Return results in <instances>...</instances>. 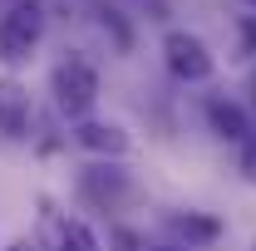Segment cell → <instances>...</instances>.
Masks as SVG:
<instances>
[{
	"label": "cell",
	"mask_w": 256,
	"mask_h": 251,
	"mask_svg": "<svg viewBox=\"0 0 256 251\" xmlns=\"http://www.w3.org/2000/svg\"><path fill=\"white\" fill-rule=\"evenodd\" d=\"M50 94H54V108H60L64 118H89V108L98 104V69L84 54H64L54 64V74H50Z\"/></svg>",
	"instance_id": "1"
},
{
	"label": "cell",
	"mask_w": 256,
	"mask_h": 251,
	"mask_svg": "<svg viewBox=\"0 0 256 251\" xmlns=\"http://www.w3.org/2000/svg\"><path fill=\"white\" fill-rule=\"evenodd\" d=\"M44 40V5L40 0H15L0 15V60L5 64H25Z\"/></svg>",
	"instance_id": "2"
},
{
	"label": "cell",
	"mask_w": 256,
	"mask_h": 251,
	"mask_svg": "<svg viewBox=\"0 0 256 251\" xmlns=\"http://www.w3.org/2000/svg\"><path fill=\"white\" fill-rule=\"evenodd\" d=\"M162 64H168V74L182 79V84H207L212 69H217L212 50H207L192 30H168L162 34Z\"/></svg>",
	"instance_id": "3"
},
{
	"label": "cell",
	"mask_w": 256,
	"mask_h": 251,
	"mask_svg": "<svg viewBox=\"0 0 256 251\" xmlns=\"http://www.w3.org/2000/svg\"><path fill=\"white\" fill-rule=\"evenodd\" d=\"M74 143H79L84 153L104 158V162H118V158H128V148H133L128 128L124 124H104V118H79V124H74Z\"/></svg>",
	"instance_id": "4"
},
{
	"label": "cell",
	"mask_w": 256,
	"mask_h": 251,
	"mask_svg": "<svg viewBox=\"0 0 256 251\" xmlns=\"http://www.w3.org/2000/svg\"><path fill=\"white\" fill-rule=\"evenodd\" d=\"M128 188H133V182H128V172L118 168V162H104V158L89 162V168L79 172V192H84L94 207H108V212L128 197Z\"/></svg>",
	"instance_id": "5"
},
{
	"label": "cell",
	"mask_w": 256,
	"mask_h": 251,
	"mask_svg": "<svg viewBox=\"0 0 256 251\" xmlns=\"http://www.w3.org/2000/svg\"><path fill=\"white\" fill-rule=\"evenodd\" d=\"M34 118L30 89L20 79H0V138H25Z\"/></svg>",
	"instance_id": "6"
},
{
	"label": "cell",
	"mask_w": 256,
	"mask_h": 251,
	"mask_svg": "<svg viewBox=\"0 0 256 251\" xmlns=\"http://www.w3.org/2000/svg\"><path fill=\"white\" fill-rule=\"evenodd\" d=\"M168 232L178 236V246L197 251V246H207V242L222 236V222L207 217V212H172V217H168Z\"/></svg>",
	"instance_id": "7"
},
{
	"label": "cell",
	"mask_w": 256,
	"mask_h": 251,
	"mask_svg": "<svg viewBox=\"0 0 256 251\" xmlns=\"http://www.w3.org/2000/svg\"><path fill=\"white\" fill-rule=\"evenodd\" d=\"M207 124H212V133H217L222 143H242V138L252 133L246 108H242V104H226V98H212V104H207Z\"/></svg>",
	"instance_id": "8"
},
{
	"label": "cell",
	"mask_w": 256,
	"mask_h": 251,
	"mask_svg": "<svg viewBox=\"0 0 256 251\" xmlns=\"http://www.w3.org/2000/svg\"><path fill=\"white\" fill-rule=\"evenodd\" d=\"M54 246H60V251H98V236H94L89 222L64 217L60 226H54Z\"/></svg>",
	"instance_id": "9"
},
{
	"label": "cell",
	"mask_w": 256,
	"mask_h": 251,
	"mask_svg": "<svg viewBox=\"0 0 256 251\" xmlns=\"http://www.w3.org/2000/svg\"><path fill=\"white\" fill-rule=\"evenodd\" d=\"M98 25H104V30L114 34V44H118V50H128V44H133V34H128V25L118 20V10H98Z\"/></svg>",
	"instance_id": "10"
},
{
	"label": "cell",
	"mask_w": 256,
	"mask_h": 251,
	"mask_svg": "<svg viewBox=\"0 0 256 251\" xmlns=\"http://www.w3.org/2000/svg\"><path fill=\"white\" fill-rule=\"evenodd\" d=\"M242 172H246V182H256V128L242 138Z\"/></svg>",
	"instance_id": "11"
},
{
	"label": "cell",
	"mask_w": 256,
	"mask_h": 251,
	"mask_svg": "<svg viewBox=\"0 0 256 251\" xmlns=\"http://www.w3.org/2000/svg\"><path fill=\"white\" fill-rule=\"evenodd\" d=\"M148 251H188V246H178V242H158V246H148Z\"/></svg>",
	"instance_id": "12"
},
{
	"label": "cell",
	"mask_w": 256,
	"mask_h": 251,
	"mask_svg": "<svg viewBox=\"0 0 256 251\" xmlns=\"http://www.w3.org/2000/svg\"><path fill=\"white\" fill-rule=\"evenodd\" d=\"M5 251H34V246H30V242H15V246H5Z\"/></svg>",
	"instance_id": "13"
},
{
	"label": "cell",
	"mask_w": 256,
	"mask_h": 251,
	"mask_svg": "<svg viewBox=\"0 0 256 251\" xmlns=\"http://www.w3.org/2000/svg\"><path fill=\"white\" fill-rule=\"evenodd\" d=\"M246 89H252V98H256V69H252V79H246Z\"/></svg>",
	"instance_id": "14"
},
{
	"label": "cell",
	"mask_w": 256,
	"mask_h": 251,
	"mask_svg": "<svg viewBox=\"0 0 256 251\" xmlns=\"http://www.w3.org/2000/svg\"><path fill=\"white\" fill-rule=\"evenodd\" d=\"M246 5H256V0H246Z\"/></svg>",
	"instance_id": "15"
},
{
	"label": "cell",
	"mask_w": 256,
	"mask_h": 251,
	"mask_svg": "<svg viewBox=\"0 0 256 251\" xmlns=\"http://www.w3.org/2000/svg\"><path fill=\"white\" fill-rule=\"evenodd\" d=\"M252 251H256V246H252Z\"/></svg>",
	"instance_id": "16"
}]
</instances>
